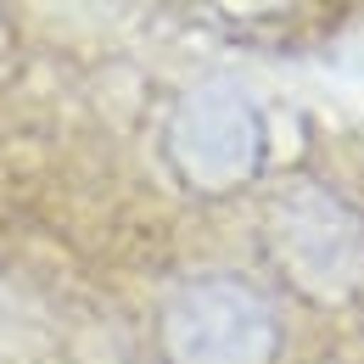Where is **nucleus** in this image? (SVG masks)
I'll list each match as a JSON object with an SVG mask.
<instances>
[{"mask_svg": "<svg viewBox=\"0 0 364 364\" xmlns=\"http://www.w3.org/2000/svg\"><path fill=\"white\" fill-rule=\"evenodd\" d=\"M264 247L286 286L314 303H342L364 280V219L359 208L319 180H297L274 196L264 219Z\"/></svg>", "mask_w": 364, "mask_h": 364, "instance_id": "f257e3e1", "label": "nucleus"}, {"mask_svg": "<svg viewBox=\"0 0 364 364\" xmlns=\"http://www.w3.org/2000/svg\"><path fill=\"white\" fill-rule=\"evenodd\" d=\"M280 319L269 297L235 274H202L180 286L163 309L168 364H274Z\"/></svg>", "mask_w": 364, "mask_h": 364, "instance_id": "f03ea898", "label": "nucleus"}, {"mask_svg": "<svg viewBox=\"0 0 364 364\" xmlns=\"http://www.w3.org/2000/svg\"><path fill=\"white\" fill-rule=\"evenodd\" d=\"M163 146L191 191L225 196V191H241L264 163V118L252 95L235 85H196L174 101Z\"/></svg>", "mask_w": 364, "mask_h": 364, "instance_id": "7ed1b4c3", "label": "nucleus"}]
</instances>
